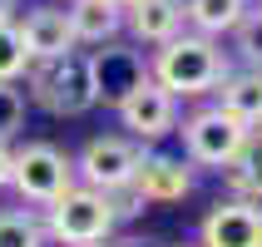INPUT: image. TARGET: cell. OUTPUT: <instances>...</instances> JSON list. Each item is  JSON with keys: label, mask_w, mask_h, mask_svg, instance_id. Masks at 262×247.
<instances>
[{"label": "cell", "mask_w": 262, "mask_h": 247, "mask_svg": "<svg viewBox=\"0 0 262 247\" xmlns=\"http://www.w3.org/2000/svg\"><path fill=\"white\" fill-rule=\"evenodd\" d=\"M70 25L79 44H109L124 30V10L109 0H70Z\"/></svg>", "instance_id": "obj_13"}, {"label": "cell", "mask_w": 262, "mask_h": 247, "mask_svg": "<svg viewBox=\"0 0 262 247\" xmlns=\"http://www.w3.org/2000/svg\"><path fill=\"white\" fill-rule=\"evenodd\" d=\"M228 178V188L233 198H248V203H262V124H252L243 148H237V159L223 168Z\"/></svg>", "instance_id": "obj_15"}, {"label": "cell", "mask_w": 262, "mask_h": 247, "mask_svg": "<svg viewBox=\"0 0 262 247\" xmlns=\"http://www.w3.org/2000/svg\"><path fill=\"white\" fill-rule=\"evenodd\" d=\"M178 104H183V99H173V94L148 74L134 94H124V99L114 104V114H119V124L129 129L134 144H159V139H168V133L178 129V119H183Z\"/></svg>", "instance_id": "obj_7"}, {"label": "cell", "mask_w": 262, "mask_h": 247, "mask_svg": "<svg viewBox=\"0 0 262 247\" xmlns=\"http://www.w3.org/2000/svg\"><path fill=\"white\" fill-rule=\"evenodd\" d=\"M109 5H119V10H129V5H134V0H109Z\"/></svg>", "instance_id": "obj_23"}, {"label": "cell", "mask_w": 262, "mask_h": 247, "mask_svg": "<svg viewBox=\"0 0 262 247\" xmlns=\"http://www.w3.org/2000/svg\"><path fill=\"white\" fill-rule=\"evenodd\" d=\"M173 247H198V242H173Z\"/></svg>", "instance_id": "obj_24"}, {"label": "cell", "mask_w": 262, "mask_h": 247, "mask_svg": "<svg viewBox=\"0 0 262 247\" xmlns=\"http://www.w3.org/2000/svg\"><path fill=\"white\" fill-rule=\"evenodd\" d=\"M248 0H183V15H188V25L198 35H233L243 20H248Z\"/></svg>", "instance_id": "obj_16"}, {"label": "cell", "mask_w": 262, "mask_h": 247, "mask_svg": "<svg viewBox=\"0 0 262 247\" xmlns=\"http://www.w3.org/2000/svg\"><path fill=\"white\" fill-rule=\"evenodd\" d=\"M25 99L40 104L45 114L55 119H79L89 114L99 94H94V70H89V55H64V59H35L25 70Z\"/></svg>", "instance_id": "obj_2"}, {"label": "cell", "mask_w": 262, "mask_h": 247, "mask_svg": "<svg viewBox=\"0 0 262 247\" xmlns=\"http://www.w3.org/2000/svg\"><path fill=\"white\" fill-rule=\"evenodd\" d=\"M15 10H20V0H0V25H10Z\"/></svg>", "instance_id": "obj_22"}, {"label": "cell", "mask_w": 262, "mask_h": 247, "mask_svg": "<svg viewBox=\"0 0 262 247\" xmlns=\"http://www.w3.org/2000/svg\"><path fill=\"white\" fill-rule=\"evenodd\" d=\"M178 133H183V159L198 163V168H228L237 159V148L248 139V124H237L223 104H203L193 109L188 119H178Z\"/></svg>", "instance_id": "obj_4"}, {"label": "cell", "mask_w": 262, "mask_h": 247, "mask_svg": "<svg viewBox=\"0 0 262 247\" xmlns=\"http://www.w3.org/2000/svg\"><path fill=\"white\" fill-rule=\"evenodd\" d=\"M10 173H15V148L0 139V193L10 188Z\"/></svg>", "instance_id": "obj_21"}, {"label": "cell", "mask_w": 262, "mask_h": 247, "mask_svg": "<svg viewBox=\"0 0 262 247\" xmlns=\"http://www.w3.org/2000/svg\"><path fill=\"white\" fill-rule=\"evenodd\" d=\"M20 35H25V50L30 59H64L79 50L74 40V25H70V10H59V5H30L25 20H15Z\"/></svg>", "instance_id": "obj_11"}, {"label": "cell", "mask_w": 262, "mask_h": 247, "mask_svg": "<svg viewBox=\"0 0 262 247\" xmlns=\"http://www.w3.org/2000/svg\"><path fill=\"white\" fill-rule=\"evenodd\" d=\"M257 10H262V0H257Z\"/></svg>", "instance_id": "obj_26"}, {"label": "cell", "mask_w": 262, "mask_h": 247, "mask_svg": "<svg viewBox=\"0 0 262 247\" xmlns=\"http://www.w3.org/2000/svg\"><path fill=\"white\" fill-rule=\"evenodd\" d=\"M233 55L243 70H262V10H248V20L233 30Z\"/></svg>", "instance_id": "obj_19"}, {"label": "cell", "mask_w": 262, "mask_h": 247, "mask_svg": "<svg viewBox=\"0 0 262 247\" xmlns=\"http://www.w3.org/2000/svg\"><path fill=\"white\" fill-rule=\"evenodd\" d=\"M218 104L237 124H262V70H228V79L218 84Z\"/></svg>", "instance_id": "obj_14"}, {"label": "cell", "mask_w": 262, "mask_h": 247, "mask_svg": "<svg viewBox=\"0 0 262 247\" xmlns=\"http://www.w3.org/2000/svg\"><path fill=\"white\" fill-rule=\"evenodd\" d=\"M134 193H139L144 203H183V198L193 193V163L173 159V153L144 148L139 173H134Z\"/></svg>", "instance_id": "obj_10"}, {"label": "cell", "mask_w": 262, "mask_h": 247, "mask_svg": "<svg viewBox=\"0 0 262 247\" xmlns=\"http://www.w3.org/2000/svg\"><path fill=\"white\" fill-rule=\"evenodd\" d=\"M124 25L139 44H168L173 35H183L188 25V15H183V0H134L129 10H124Z\"/></svg>", "instance_id": "obj_12"}, {"label": "cell", "mask_w": 262, "mask_h": 247, "mask_svg": "<svg viewBox=\"0 0 262 247\" xmlns=\"http://www.w3.org/2000/svg\"><path fill=\"white\" fill-rule=\"evenodd\" d=\"M89 247H109V242H89Z\"/></svg>", "instance_id": "obj_25"}, {"label": "cell", "mask_w": 262, "mask_h": 247, "mask_svg": "<svg viewBox=\"0 0 262 247\" xmlns=\"http://www.w3.org/2000/svg\"><path fill=\"white\" fill-rule=\"evenodd\" d=\"M74 159L55 144H20L15 148V173H10V188L20 193V203H35V208H50L64 188H74Z\"/></svg>", "instance_id": "obj_5"}, {"label": "cell", "mask_w": 262, "mask_h": 247, "mask_svg": "<svg viewBox=\"0 0 262 247\" xmlns=\"http://www.w3.org/2000/svg\"><path fill=\"white\" fill-rule=\"evenodd\" d=\"M198 247H262V203L223 198L198 222Z\"/></svg>", "instance_id": "obj_9"}, {"label": "cell", "mask_w": 262, "mask_h": 247, "mask_svg": "<svg viewBox=\"0 0 262 247\" xmlns=\"http://www.w3.org/2000/svg\"><path fill=\"white\" fill-rule=\"evenodd\" d=\"M119 228V213H114V198L99 188H84L74 183L45 208V233L50 242L59 247H89V242H109Z\"/></svg>", "instance_id": "obj_3"}, {"label": "cell", "mask_w": 262, "mask_h": 247, "mask_svg": "<svg viewBox=\"0 0 262 247\" xmlns=\"http://www.w3.org/2000/svg\"><path fill=\"white\" fill-rule=\"evenodd\" d=\"M35 64L25 50V35H20V25H0V84H20L25 79V70Z\"/></svg>", "instance_id": "obj_18"}, {"label": "cell", "mask_w": 262, "mask_h": 247, "mask_svg": "<svg viewBox=\"0 0 262 247\" xmlns=\"http://www.w3.org/2000/svg\"><path fill=\"white\" fill-rule=\"evenodd\" d=\"M228 50H223L213 35H198V30H183L168 44H159L148 55V74L159 79L173 99H203V94H218V84L228 79Z\"/></svg>", "instance_id": "obj_1"}, {"label": "cell", "mask_w": 262, "mask_h": 247, "mask_svg": "<svg viewBox=\"0 0 262 247\" xmlns=\"http://www.w3.org/2000/svg\"><path fill=\"white\" fill-rule=\"evenodd\" d=\"M139 159H144V144H134L129 133H99V139H89L79 148L74 178L84 188H99V193H124V188H134Z\"/></svg>", "instance_id": "obj_6"}, {"label": "cell", "mask_w": 262, "mask_h": 247, "mask_svg": "<svg viewBox=\"0 0 262 247\" xmlns=\"http://www.w3.org/2000/svg\"><path fill=\"white\" fill-rule=\"evenodd\" d=\"M25 104H30V99H25L15 84H0V139H5V144L25 129Z\"/></svg>", "instance_id": "obj_20"}, {"label": "cell", "mask_w": 262, "mask_h": 247, "mask_svg": "<svg viewBox=\"0 0 262 247\" xmlns=\"http://www.w3.org/2000/svg\"><path fill=\"white\" fill-rule=\"evenodd\" d=\"M89 70H94V94H99V104H109L114 109L124 94H134V89L148 79V59L134 50V44H94V55H89Z\"/></svg>", "instance_id": "obj_8"}, {"label": "cell", "mask_w": 262, "mask_h": 247, "mask_svg": "<svg viewBox=\"0 0 262 247\" xmlns=\"http://www.w3.org/2000/svg\"><path fill=\"white\" fill-rule=\"evenodd\" d=\"M45 218L30 208H0V247H45Z\"/></svg>", "instance_id": "obj_17"}]
</instances>
